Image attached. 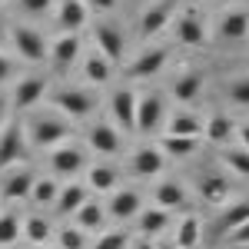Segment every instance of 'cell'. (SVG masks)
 I'll return each mask as SVG.
<instances>
[{"label": "cell", "mask_w": 249, "mask_h": 249, "mask_svg": "<svg viewBox=\"0 0 249 249\" xmlns=\"http://www.w3.org/2000/svg\"><path fill=\"white\" fill-rule=\"evenodd\" d=\"M70 123H63V120H34L30 123V143L37 146V150H53L60 143H67L70 140Z\"/></svg>", "instance_id": "obj_1"}, {"label": "cell", "mask_w": 249, "mask_h": 249, "mask_svg": "<svg viewBox=\"0 0 249 249\" xmlns=\"http://www.w3.org/2000/svg\"><path fill=\"white\" fill-rule=\"evenodd\" d=\"M176 7H179V0H156V3H150V7L143 10V17H140V37L143 40L156 37V34L176 17Z\"/></svg>", "instance_id": "obj_2"}, {"label": "cell", "mask_w": 249, "mask_h": 249, "mask_svg": "<svg viewBox=\"0 0 249 249\" xmlns=\"http://www.w3.org/2000/svg\"><path fill=\"white\" fill-rule=\"evenodd\" d=\"M14 47L27 63H43L47 60V40L34 27H14Z\"/></svg>", "instance_id": "obj_3"}, {"label": "cell", "mask_w": 249, "mask_h": 249, "mask_svg": "<svg viewBox=\"0 0 249 249\" xmlns=\"http://www.w3.org/2000/svg\"><path fill=\"white\" fill-rule=\"evenodd\" d=\"M93 40H96V50H100L103 57L110 60V63H120V60H123L126 37H123V30H120L116 23H96Z\"/></svg>", "instance_id": "obj_4"}, {"label": "cell", "mask_w": 249, "mask_h": 249, "mask_svg": "<svg viewBox=\"0 0 249 249\" xmlns=\"http://www.w3.org/2000/svg\"><path fill=\"white\" fill-rule=\"evenodd\" d=\"M53 103H57L60 113H67L70 120H83V116L93 113V107H96V100L87 90H60L53 96Z\"/></svg>", "instance_id": "obj_5"}, {"label": "cell", "mask_w": 249, "mask_h": 249, "mask_svg": "<svg viewBox=\"0 0 249 249\" xmlns=\"http://www.w3.org/2000/svg\"><path fill=\"white\" fill-rule=\"evenodd\" d=\"M23 146H27V133H23V126H20V120H17V123H10V126L0 133V170L20 163Z\"/></svg>", "instance_id": "obj_6"}, {"label": "cell", "mask_w": 249, "mask_h": 249, "mask_svg": "<svg viewBox=\"0 0 249 249\" xmlns=\"http://www.w3.org/2000/svg\"><path fill=\"white\" fill-rule=\"evenodd\" d=\"M163 120V96L146 93L136 96V133H153Z\"/></svg>", "instance_id": "obj_7"}, {"label": "cell", "mask_w": 249, "mask_h": 249, "mask_svg": "<svg viewBox=\"0 0 249 249\" xmlns=\"http://www.w3.org/2000/svg\"><path fill=\"white\" fill-rule=\"evenodd\" d=\"M80 47H83L80 37H77V34H67V30H63V37L53 40V47H50V63H53L57 73H67V70L77 63Z\"/></svg>", "instance_id": "obj_8"}, {"label": "cell", "mask_w": 249, "mask_h": 249, "mask_svg": "<svg viewBox=\"0 0 249 249\" xmlns=\"http://www.w3.org/2000/svg\"><path fill=\"white\" fill-rule=\"evenodd\" d=\"M83 163H87V153L73 146V143H60L53 156H50V170L57 173V176H77L83 170Z\"/></svg>", "instance_id": "obj_9"}, {"label": "cell", "mask_w": 249, "mask_h": 249, "mask_svg": "<svg viewBox=\"0 0 249 249\" xmlns=\"http://www.w3.org/2000/svg\"><path fill=\"white\" fill-rule=\"evenodd\" d=\"M34 173L30 170H14L3 176V186H0V196L7 203H17V199H30V190H34Z\"/></svg>", "instance_id": "obj_10"}, {"label": "cell", "mask_w": 249, "mask_h": 249, "mask_svg": "<svg viewBox=\"0 0 249 249\" xmlns=\"http://www.w3.org/2000/svg\"><path fill=\"white\" fill-rule=\"evenodd\" d=\"M166 60H170V50L166 47H156V50H146L143 57H136L126 73L133 80H146V77H153V73H160L166 67Z\"/></svg>", "instance_id": "obj_11"}, {"label": "cell", "mask_w": 249, "mask_h": 249, "mask_svg": "<svg viewBox=\"0 0 249 249\" xmlns=\"http://www.w3.org/2000/svg\"><path fill=\"white\" fill-rule=\"evenodd\" d=\"M219 37L226 43H243L249 37V10H226L219 20Z\"/></svg>", "instance_id": "obj_12"}, {"label": "cell", "mask_w": 249, "mask_h": 249, "mask_svg": "<svg viewBox=\"0 0 249 249\" xmlns=\"http://www.w3.org/2000/svg\"><path fill=\"white\" fill-rule=\"evenodd\" d=\"M176 37L186 47H203L206 43V27H203L196 10H186L183 17H176Z\"/></svg>", "instance_id": "obj_13"}, {"label": "cell", "mask_w": 249, "mask_h": 249, "mask_svg": "<svg viewBox=\"0 0 249 249\" xmlns=\"http://www.w3.org/2000/svg\"><path fill=\"white\" fill-rule=\"evenodd\" d=\"M110 110H113V120L126 130H136V93L133 90H116L110 96Z\"/></svg>", "instance_id": "obj_14"}, {"label": "cell", "mask_w": 249, "mask_h": 249, "mask_svg": "<svg viewBox=\"0 0 249 249\" xmlns=\"http://www.w3.org/2000/svg\"><path fill=\"white\" fill-rule=\"evenodd\" d=\"M43 96H47V77H27V80H20L17 90H14V100H17L20 110L37 107Z\"/></svg>", "instance_id": "obj_15"}, {"label": "cell", "mask_w": 249, "mask_h": 249, "mask_svg": "<svg viewBox=\"0 0 249 249\" xmlns=\"http://www.w3.org/2000/svg\"><path fill=\"white\" fill-rule=\"evenodd\" d=\"M90 150H96V153H103V156L120 153V133L110 123H96L93 130H90Z\"/></svg>", "instance_id": "obj_16"}, {"label": "cell", "mask_w": 249, "mask_h": 249, "mask_svg": "<svg viewBox=\"0 0 249 249\" xmlns=\"http://www.w3.org/2000/svg\"><path fill=\"white\" fill-rule=\"evenodd\" d=\"M60 30H67V34H77L80 27L87 23V3L83 0H63L60 3Z\"/></svg>", "instance_id": "obj_17"}, {"label": "cell", "mask_w": 249, "mask_h": 249, "mask_svg": "<svg viewBox=\"0 0 249 249\" xmlns=\"http://www.w3.org/2000/svg\"><path fill=\"white\" fill-rule=\"evenodd\" d=\"M83 203H87V186H83V183H70V186H63V190L57 193V199H53V206H57L60 216L77 213Z\"/></svg>", "instance_id": "obj_18"}, {"label": "cell", "mask_w": 249, "mask_h": 249, "mask_svg": "<svg viewBox=\"0 0 249 249\" xmlns=\"http://www.w3.org/2000/svg\"><path fill=\"white\" fill-rule=\"evenodd\" d=\"M110 216L113 219H130V216H136L140 213V193L133 190H116L113 196H110Z\"/></svg>", "instance_id": "obj_19"}, {"label": "cell", "mask_w": 249, "mask_h": 249, "mask_svg": "<svg viewBox=\"0 0 249 249\" xmlns=\"http://www.w3.org/2000/svg\"><path fill=\"white\" fill-rule=\"evenodd\" d=\"M133 173L136 176H156V173L163 170V150H153V146H143V150H136V156H133Z\"/></svg>", "instance_id": "obj_20"}, {"label": "cell", "mask_w": 249, "mask_h": 249, "mask_svg": "<svg viewBox=\"0 0 249 249\" xmlns=\"http://www.w3.org/2000/svg\"><path fill=\"white\" fill-rule=\"evenodd\" d=\"M83 73H87V80H90V83L103 87V83H110V77H113V63L103 57L100 50H93V53L87 57V63H83Z\"/></svg>", "instance_id": "obj_21"}, {"label": "cell", "mask_w": 249, "mask_h": 249, "mask_svg": "<svg viewBox=\"0 0 249 249\" xmlns=\"http://www.w3.org/2000/svg\"><path fill=\"white\" fill-rule=\"evenodd\" d=\"M199 239H203V223H199V216H196V213L183 216L179 232H176V246L179 249H193V246H199Z\"/></svg>", "instance_id": "obj_22"}, {"label": "cell", "mask_w": 249, "mask_h": 249, "mask_svg": "<svg viewBox=\"0 0 249 249\" xmlns=\"http://www.w3.org/2000/svg\"><path fill=\"white\" fill-rule=\"evenodd\" d=\"M153 203L163 206V210H176V206L186 203V190H183L179 183H160L153 190Z\"/></svg>", "instance_id": "obj_23"}, {"label": "cell", "mask_w": 249, "mask_h": 249, "mask_svg": "<svg viewBox=\"0 0 249 249\" xmlns=\"http://www.w3.org/2000/svg\"><path fill=\"white\" fill-rule=\"evenodd\" d=\"M166 226H170V210L153 206V210L140 213V232H143V236H160Z\"/></svg>", "instance_id": "obj_24"}, {"label": "cell", "mask_w": 249, "mask_h": 249, "mask_svg": "<svg viewBox=\"0 0 249 249\" xmlns=\"http://www.w3.org/2000/svg\"><path fill=\"white\" fill-rule=\"evenodd\" d=\"M199 90H203V73H183V77H176V83H173V96L179 103H193L199 96Z\"/></svg>", "instance_id": "obj_25"}, {"label": "cell", "mask_w": 249, "mask_h": 249, "mask_svg": "<svg viewBox=\"0 0 249 249\" xmlns=\"http://www.w3.org/2000/svg\"><path fill=\"white\" fill-rule=\"evenodd\" d=\"M199 196H203L206 203H226V196H230V179L219 176V173L206 176L203 186H199Z\"/></svg>", "instance_id": "obj_26"}, {"label": "cell", "mask_w": 249, "mask_h": 249, "mask_svg": "<svg viewBox=\"0 0 249 249\" xmlns=\"http://www.w3.org/2000/svg\"><path fill=\"white\" fill-rule=\"evenodd\" d=\"M73 216H77V226L83 232L100 230V226H103V206H100V203H90V199H87V203H83Z\"/></svg>", "instance_id": "obj_27"}, {"label": "cell", "mask_w": 249, "mask_h": 249, "mask_svg": "<svg viewBox=\"0 0 249 249\" xmlns=\"http://www.w3.org/2000/svg\"><path fill=\"white\" fill-rule=\"evenodd\" d=\"M196 143H199V136H173L166 133L160 140V150H166L170 156H190L196 150Z\"/></svg>", "instance_id": "obj_28"}, {"label": "cell", "mask_w": 249, "mask_h": 249, "mask_svg": "<svg viewBox=\"0 0 249 249\" xmlns=\"http://www.w3.org/2000/svg\"><path fill=\"white\" fill-rule=\"evenodd\" d=\"M203 130H206V140H210V143H230L232 140V120L223 116V113H216Z\"/></svg>", "instance_id": "obj_29"}, {"label": "cell", "mask_w": 249, "mask_h": 249, "mask_svg": "<svg viewBox=\"0 0 249 249\" xmlns=\"http://www.w3.org/2000/svg\"><path fill=\"white\" fill-rule=\"evenodd\" d=\"M243 219H249V199H243V203H232L230 210L219 216V223H216V230L219 232H232Z\"/></svg>", "instance_id": "obj_30"}, {"label": "cell", "mask_w": 249, "mask_h": 249, "mask_svg": "<svg viewBox=\"0 0 249 249\" xmlns=\"http://www.w3.org/2000/svg\"><path fill=\"white\" fill-rule=\"evenodd\" d=\"M87 183H90V190H96V193H110L116 186V170L113 166H90Z\"/></svg>", "instance_id": "obj_31"}, {"label": "cell", "mask_w": 249, "mask_h": 249, "mask_svg": "<svg viewBox=\"0 0 249 249\" xmlns=\"http://www.w3.org/2000/svg\"><path fill=\"white\" fill-rule=\"evenodd\" d=\"M170 133L173 136H203V123L193 113H176L170 120Z\"/></svg>", "instance_id": "obj_32"}, {"label": "cell", "mask_w": 249, "mask_h": 249, "mask_svg": "<svg viewBox=\"0 0 249 249\" xmlns=\"http://www.w3.org/2000/svg\"><path fill=\"white\" fill-rule=\"evenodd\" d=\"M57 179H50V176H43V179H34V190H30V199L37 203V206H47V203H53L57 199Z\"/></svg>", "instance_id": "obj_33"}, {"label": "cell", "mask_w": 249, "mask_h": 249, "mask_svg": "<svg viewBox=\"0 0 249 249\" xmlns=\"http://www.w3.org/2000/svg\"><path fill=\"white\" fill-rule=\"evenodd\" d=\"M50 223L43 219V216H30L27 223H23V236L30 239V243H50Z\"/></svg>", "instance_id": "obj_34"}, {"label": "cell", "mask_w": 249, "mask_h": 249, "mask_svg": "<svg viewBox=\"0 0 249 249\" xmlns=\"http://www.w3.org/2000/svg\"><path fill=\"white\" fill-rule=\"evenodd\" d=\"M20 239V216L17 213H3L0 216V246H14Z\"/></svg>", "instance_id": "obj_35"}, {"label": "cell", "mask_w": 249, "mask_h": 249, "mask_svg": "<svg viewBox=\"0 0 249 249\" xmlns=\"http://www.w3.org/2000/svg\"><path fill=\"white\" fill-rule=\"evenodd\" d=\"M223 160H226V166H230L236 176H249V150H246V146H239V150H226Z\"/></svg>", "instance_id": "obj_36"}, {"label": "cell", "mask_w": 249, "mask_h": 249, "mask_svg": "<svg viewBox=\"0 0 249 249\" xmlns=\"http://www.w3.org/2000/svg\"><path fill=\"white\" fill-rule=\"evenodd\" d=\"M87 246V232L73 230V226H67V230H60V249H83Z\"/></svg>", "instance_id": "obj_37"}, {"label": "cell", "mask_w": 249, "mask_h": 249, "mask_svg": "<svg viewBox=\"0 0 249 249\" xmlns=\"http://www.w3.org/2000/svg\"><path fill=\"white\" fill-rule=\"evenodd\" d=\"M230 100L236 103V107H249V77L232 80L230 83Z\"/></svg>", "instance_id": "obj_38"}, {"label": "cell", "mask_w": 249, "mask_h": 249, "mask_svg": "<svg viewBox=\"0 0 249 249\" xmlns=\"http://www.w3.org/2000/svg\"><path fill=\"white\" fill-rule=\"evenodd\" d=\"M93 249H126V232H103Z\"/></svg>", "instance_id": "obj_39"}, {"label": "cell", "mask_w": 249, "mask_h": 249, "mask_svg": "<svg viewBox=\"0 0 249 249\" xmlns=\"http://www.w3.org/2000/svg\"><path fill=\"white\" fill-rule=\"evenodd\" d=\"M50 7H53V0H20V10L27 17H43Z\"/></svg>", "instance_id": "obj_40"}, {"label": "cell", "mask_w": 249, "mask_h": 249, "mask_svg": "<svg viewBox=\"0 0 249 249\" xmlns=\"http://www.w3.org/2000/svg\"><path fill=\"white\" fill-rule=\"evenodd\" d=\"M232 243H236V246H249V219H243V223L232 230Z\"/></svg>", "instance_id": "obj_41"}, {"label": "cell", "mask_w": 249, "mask_h": 249, "mask_svg": "<svg viewBox=\"0 0 249 249\" xmlns=\"http://www.w3.org/2000/svg\"><path fill=\"white\" fill-rule=\"evenodd\" d=\"M83 3H87V10L93 7V10H100V14H107V10L116 7V0H83Z\"/></svg>", "instance_id": "obj_42"}, {"label": "cell", "mask_w": 249, "mask_h": 249, "mask_svg": "<svg viewBox=\"0 0 249 249\" xmlns=\"http://www.w3.org/2000/svg\"><path fill=\"white\" fill-rule=\"evenodd\" d=\"M10 73H14V63H10V57H3V53H0V83H7Z\"/></svg>", "instance_id": "obj_43"}, {"label": "cell", "mask_w": 249, "mask_h": 249, "mask_svg": "<svg viewBox=\"0 0 249 249\" xmlns=\"http://www.w3.org/2000/svg\"><path fill=\"white\" fill-rule=\"evenodd\" d=\"M239 140H243V146L249 150V123H243V126H239Z\"/></svg>", "instance_id": "obj_44"}, {"label": "cell", "mask_w": 249, "mask_h": 249, "mask_svg": "<svg viewBox=\"0 0 249 249\" xmlns=\"http://www.w3.org/2000/svg\"><path fill=\"white\" fill-rule=\"evenodd\" d=\"M133 249H156V246H153V243H150V236H146V239H140V243H136Z\"/></svg>", "instance_id": "obj_45"}, {"label": "cell", "mask_w": 249, "mask_h": 249, "mask_svg": "<svg viewBox=\"0 0 249 249\" xmlns=\"http://www.w3.org/2000/svg\"><path fill=\"white\" fill-rule=\"evenodd\" d=\"M3 116H7V96H0V126H3Z\"/></svg>", "instance_id": "obj_46"}, {"label": "cell", "mask_w": 249, "mask_h": 249, "mask_svg": "<svg viewBox=\"0 0 249 249\" xmlns=\"http://www.w3.org/2000/svg\"><path fill=\"white\" fill-rule=\"evenodd\" d=\"M34 249H57V246H50V243H34Z\"/></svg>", "instance_id": "obj_47"}, {"label": "cell", "mask_w": 249, "mask_h": 249, "mask_svg": "<svg viewBox=\"0 0 249 249\" xmlns=\"http://www.w3.org/2000/svg\"><path fill=\"white\" fill-rule=\"evenodd\" d=\"M156 249H179L176 243H163V246H156Z\"/></svg>", "instance_id": "obj_48"}, {"label": "cell", "mask_w": 249, "mask_h": 249, "mask_svg": "<svg viewBox=\"0 0 249 249\" xmlns=\"http://www.w3.org/2000/svg\"><path fill=\"white\" fill-rule=\"evenodd\" d=\"M0 43H3V27H0Z\"/></svg>", "instance_id": "obj_49"}, {"label": "cell", "mask_w": 249, "mask_h": 249, "mask_svg": "<svg viewBox=\"0 0 249 249\" xmlns=\"http://www.w3.org/2000/svg\"><path fill=\"white\" fill-rule=\"evenodd\" d=\"M0 249H10V246H0Z\"/></svg>", "instance_id": "obj_50"}, {"label": "cell", "mask_w": 249, "mask_h": 249, "mask_svg": "<svg viewBox=\"0 0 249 249\" xmlns=\"http://www.w3.org/2000/svg\"><path fill=\"white\" fill-rule=\"evenodd\" d=\"M213 3H219V0H213Z\"/></svg>", "instance_id": "obj_51"}, {"label": "cell", "mask_w": 249, "mask_h": 249, "mask_svg": "<svg viewBox=\"0 0 249 249\" xmlns=\"http://www.w3.org/2000/svg\"><path fill=\"white\" fill-rule=\"evenodd\" d=\"M243 249H249V246H243Z\"/></svg>", "instance_id": "obj_52"}, {"label": "cell", "mask_w": 249, "mask_h": 249, "mask_svg": "<svg viewBox=\"0 0 249 249\" xmlns=\"http://www.w3.org/2000/svg\"><path fill=\"white\" fill-rule=\"evenodd\" d=\"M0 3H3V0H0Z\"/></svg>", "instance_id": "obj_53"}, {"label": "cell", "mask_w": 249, "mask_h": 249, "mask_svg": "<svg viewBox=\"0 0 249 249\" xmlns=\"http://www.w3.org/2000/svg\"><path fill=\"white\" fill-rule=\"evenodd\" d=\"M193 249H196V246H193Z\"/></svg>", "instance_id": "obj_54"}]
</instances>
